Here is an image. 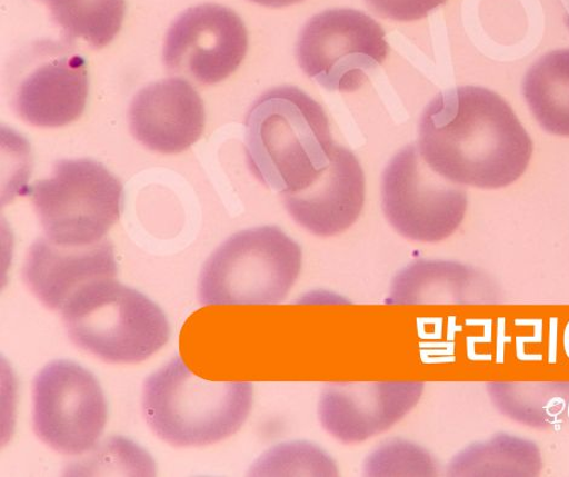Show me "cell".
<instances>
[{"instance_id":"obj_14","label":"cell","mask_w":569,"mask_h":477,"mask_svg":"<svg viewBox=\"0 0 569 477\" xmlns=\"http://www.w3.org/2000/svg\"><path fill=\"white\" fill-rule=\"evenodd\" d=\"M118 271L110 239L88 247L66 248L39 238L27 255L22 277L40 302L52 310H61L86 285L117 278Z\"/></svg>"},{"instance_id":"obj_22","label":"cell","mask_w":569,"mask_h":477,"mask_svg":"<svg viewBox=\"0 0 569 477\" xmlns=\"http://www.w3.org/2000/svg\"><path fill=\"white\" fill-rule=\"evenodd\" d=\"M368 476H437L439 465L426 447L397 438L379 445L365 460Z\"/></svg>"},{"instance_id":"obj_20","label":"cell","mask_w":569,"mask_h":477,"mask_svg":"<svg viewBox=\"0 0 569 477\" xmlns=\"http://www.w3.org/2000/svg\"><path fill=\"white\" fill-rule=\"evenodd\" d=\"M67 43L83 40L92 49L111 44L123 26L126 0H47Z\"/></svg>"},{"instance_id":"obj_10","label":"cell","mask_w":569,"mask_h":477,"mask_svg":"<svg viewBox=\"0 0 569 477\" xmlns=\"http://www.w3.org/2000/svg\"><path fill=\"white\" fill-rule=\"evenodd\" d=\"M249 50V32L238 13L220 4L189 8L166 37L162 61L171 73L213 86L237 72Z\"/></svg>"},{"instance_id":"obj_17","label":"cell","mask_w":569,"mask_h":477,"mask_svg":"<svg viewBox=\"0 0 569 477\" xmlns=\"http://www.w3.org/2000/svg\"><path fill=\"white\" fill-rule=\"evenodd\" d=\"M541 470L543 455L535 440L500 431L460 449L446 473L466 477H536Z\"/></svg>"},{"instance_id":"obj_12","label":"cell","mask_w":569,"mask_h":477,"mask_svg":"<svg viewBox=\"0 0 569 477\" xmlns=\"http://www.w3.org/2000/svg\"><path fill=\"white\" fill-rule=\"evenodd\" d=\"M422 381H343L325 386L318 415L343 444H359L399 424L421 400Z\"/></svg>"},{"instance_id":"obj_8","label":"cell","mask_w":569,"mask_h":477,"mask_svg":"<svg viewBox=\"0 0 569 477\" xmlns=\"http://www.w3.org/2000/svg\"><path fill=\"white\" fill-rule=\"evenodd\" d=\"M382 208L388 222L405 238L439 242L463 223L467 189L433 171L418 146L401 149L382 176Z\"/></svg>"},{"instance_id":"obj_7","label":"cell","mask_w":569,"mask_h":477,"mask_svg":"<svg viewBox=\"0 0 569 477\" xmlns=\"http://www.w3.org/2000/svg\"><path fill=\"white\" fill-rule=\"evenodd\" d=\"M389 44L382 26L355 9H330L311 18L296 54L302 71L329 91L355 92L382 64Z\"/></svg>"},{"instance_id":"obj_24","label":"cell","mask_w":569,"mask_h":477,"mask_svg":"<svg viewBox=\"0 0 569 477\" xmlns=\"http://www.w3.org/2000/svg\"><path fill=\"white\" fill-rule=\"evenodd\" d=\"M298 305H347L348 299L332 291L315 290L297 299Z\"/></svg>"},{"instance_id":"obj_16","label":"cell","mask_w":569,"mask_h":477,"mask_svg":"<svg viewBox=\"0 0 569 477\" xmlns=\"http://www.w3.org/2000/svg\"><path fill=\"white\" fill-rule=\"evenodd\" d=\"M498 284L486 271L457 261L418 260L392 279L391 306H491L500 304Z\"/></svg>"},{"instance_id":"obj_25","label":"cell","mask_w":569,"mask_h":477,"mask_svg":"<svg viewBox=\"0 0 569 477\" xmlns=\"http://www.w3.org/2000/svg\"><path fill=\"white\" fill-rule=\"evenodd\" d=\"M250 2L267 8H284L305 2V0H250Z\"/></svg>"},{"instance_id":"obj_4","label":"cell","mask_w":569,"mask_h":477,"mask_svg":"<svg viewBox=\"0 0 569 477\" xmlns=\"http://www.w3.org/2000/svg\"><path fill=\"white\" fill-rule=\"evenodd\" d=\"M60 311L72 342L110 364L142 362L171 337L166 311L116 278L86 285Z\"/></svg>"},{"instance_id":"obj_21","label":"cell","mask_w":569,"mask_h":477,"mask_svg":"<svg viewBox=\"0 0 569 477\" xmlns=\"http://www.w3.org/2000/svg\"><path fill=\"white\" fill-rule=\"evenodd\" d=\"M335 459L319 445L290 441L277 445L257 460L254 476H338Z\"/></svg>"},{"instance_id":"obj_19","label":"cell","mask_w":569,"mask_h":477,"mask_svg":"<svg viewBox=\"0 0 569 477\" xmlns=\"http://www.w3.org/2000/svg\"><path fill=\"white\" fill-rule=\"evenodd\" d=\"M522 92L541 128L569 138V49L537 60L523 78Z\"/></svg>"},{"instance_id":"obj_11","label":"cell","mask_w":569,"mask_h":477,"mask_svg":"<svg viewBox=\"0 0 569 477\" xmlns=\"http://www.w3.org/2000/svg\"><path fill=\"white\" fill-rule=\"evenodd\" d=\"M33 63L13 92L19 116L39 128H60L83 116L90 91L88 61L70 47H33Z\"/></svg>"},{"instance_id":"obj_13","label":"cell","mask_w":569,"mask_h":477,"mask_svg":"<svg viewBox=\"0 0 569 477\" xmlns=\"http://www.w3.org/2000/svg\"><path fill=\"white\" fill-rule=\"evenodd\" d=\"M129 126L140 143L162 155L182 153L207 126V111L196 88L184 78H168L137 93L129 108Z\"/></svg>"},{"instance_id":"obj_15","label":"cell","mask_w":569,"mask_h":477,"mask_svg":"<svg viewBox=\"0 0 569 477\" xmlns=\"http://www.w3.org/2000/svg\"><path fill=\"white\" fill-rule=\"evenodd\" d=\"M283 203L311 235L343 233L358 221L365 203V175L358 158L335 145L328 169L302 192L283 196Z\"/></svg>"},{"instance_id":"obj_23","label":"cell","mask_w":569,"mask_h":477,"mask_svg":"<svg viewBox=\"0 0 569 477\" xmlns=\"http://www.w3.org/2000/svg\"><path fill=\"white\" fill-rule=\"evenodd\" d=\"M365 2L378 17L410 22L428 17L447 0H365Z\"/></svg>"},{"instance_id":"obj_3","label":"cell","mask_w":569,"mask_h":477,"mask_svg":"<svg viewBox=\"0 0 569 477\" xmlns=\"http://www.w3.org/2000/svg\"><path fill=\"white\" fill-rule=\"evenodd\" d=\"M253 386L197 376L176 357L144 381L142 411L161 440L179 447L220 443L248 420Z\"/></svg>"},{"instance_id":"obj_6","label":"cell","mask_w":569,"mask_h":477,"mask_svg":"<svg viewBox=\"0 0 569 477\" xmlns=\"http://www.w3.org/2000/svg\"><path fill=\"white\" fill-rule=\"evenodd\" d=\"M46 238L66 248L106 239L123 211L124 188L102 162L64 159L49 179L27 187Z\"/></svg>"},{"instance_id":"obj_27","label":"cell","mask_w":569,"mask_h":477,"mask_svg":"<svg viewBox=\"0 0 569 477\" xmlns=\"http://www.w3.org/2000/svg\"><path fill=\"white\" fill-rule=\"evenodd\" d=\"M43 2H47V0H43Z\"/></svg>"},{"instance_id":"obj_18","label":"cell","mask_w":569,"mask_h":477,"mask_svg":"<svg viewBox=\"0 0 569 477\" xmlns=\"http://www.w3.org/2000/svg\"><path fill=\"white\" fill-rule=\"evenodd\" d=\"M486 389L496 410L515 424L549 430L569 417V381H491Z\"/></svg>"},{"instance_id":"obj_2","label":"cell","mask_w":569,"mask_h":477,"mask_svg":"<svg viewBox=\"0 0 569 477\" xmlns=\"http://www.w3.org/2000/svg\"><path fill=\"white\" fill-rule=\"evenodd\" d=\"M252 175L282 197L313 185L331 161L333 140L323 108L297 87L268 90L246 120Z\"/></svg>"},{"instance_id":"obj_26","label":"cell","mask_w":569,"mask_h":477,"mask_svg":"<svg viewBox=\"0 0 569 477\" xmlns=\"http://www.w3.org/2000/svg\"><path fill=\"white\" fill-rule=\"evenodd\" d=\"M565 21H566V24H567L568 30H569V0H568V3H567V7H566Z\"/></svg>"},{"instance_id":"obj_1","label":"cell","mask_w":569,"mask_h":477,"mask_svg":"<svg viewBox=\"0 0 569 477\" xmlns=\"http://www.w3.org/2000/svg\"><path fill=\"white\" fill-rule=\"evenodd\" d=\"M419 152L446 180L481 189L518 181L533 142L510 105L481 87L440 92L419 122Z\"/></svg>"},{"instance_id":"obj_9","label":"cell","mask_w":569,"mask_h":477,"mask_svg":"<svg viewBox=\"0 0 569 477\" xmlns=\"http://www.w3.org/2000/svg\"><path fill=\"white\" fill-rule=\"evenodd\" d=\"M32 391L33 427L40 440L69 456L98 446L108 404L97 376L72 360H53L36 376Z\"/></svg>"},{"instance_id":"obj_5","label":"cell","mask_w":569,"mask_h":477,"mask_svg":"<svg viewBox=\"0 0 569 477\" xmlns=\"http://www.w3.org/2000/svg\"><path fill=\"white\" fill-rule=\"evenodd\" d=\"M301 245L277 226L240 230L208 258L198 280L204 306H273L302 270Z\"/></svg>"}]
</instances>
